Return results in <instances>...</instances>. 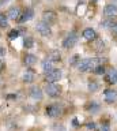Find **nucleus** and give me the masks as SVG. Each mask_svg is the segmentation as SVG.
Returning a JSON list of instances; mask_svg holds the SVG:
<instances>
[{"label": "nucleus", "instance_id": "obj_20", "mask_svg": "<svg viewBox=\"0 0 117 131\" xmlns=\"http://www.w3.org/2000/svg\"><path fill=\"white\" fill-rule=\"evenodd\" d=\"M0 27H2V29H7V27H8V15H6L4 12L0 14Z\"/></svg>", "mask_w": 117, "mask_h": 131}, {"label": "nucleus", "instance_id": "obj_29", "mask_svg": "<svg viewBox=\"0 0 117 131\" xmlns=\"http://www.w3.org/2000/svg\"><path fill=\"white\" fill-rule=\"evenodd\" d=\"M110 31L113 33V34H116V36H117V22H116V23H114V25H113V26H112Z\"/></svg>", "mask_w": 117, "mask_h": 131}, {"label": "nucleus", "instance_id": "obj_16", "mask_svg": "<svg viewBox=\"0 0 117 131\" xmlns=\"http://www.w3.org/2000/svg\"><path fill=\"white\" fill-rule=\"evenodd\" d=\"M23 82L25 83H31L34 79H35V74H34V71H31V70H27V71L23 74Z\"/></svg>", "mask_w": 117, "mask_h": 131}, {"label": "nucleus", "instance_id": "obj_2", "mask_svg": "<svg viewBox=\"0 0 117 131\" xmlns=\"http://www.w3.org/2000/svg\"><path fill=\"white\" fill-rule=\"evenodd\" d=\"M61 77H63V71L60 68H52L50 71H48L45 72V82L48 83V82H50V83H55V82H57L61 79Z\"/></svg>", "mask_w": 117, "mask_h": 131}, {"label": "nucleus", "instance_id": "obj_19", "mask_svg": "<svg viewBox=\"0 0 117 131\" xmlns=\"http://www.w3.org/2000/svg\"><path fill=\"white\" fill-rule=\"evenodd\" d=\"M87 109H88V112H91V113H98L99 109H101V105L98 104V102H95V101H91L90 104H88Z\"/></svg>", "mask_w": 117, "mask_h": 131}, {"label": "nucleus", "instance_id": "obj_25", "mask_svg": "<svg viewBox=\"0 0 117 131\" xmlns=\"http://www.w3.org/2000/svg\"><path fill=\"white\" fill-rule=\"evenodd\" d=\"M79 61H80V56L79 55H74L70 59V66H72V67H78Z\"/></svg>", "mask_w": 117, "mask_h": 131}, {"label": "nucleus", "instance_id": "obj_21", "mask_svg": "<svg viewBox=\"0 0 117 131\" xmlns=\"http://www.w3.org/2000/svg\"><path fill=\"white\" fill-rule=\"evenodd\" d=\"M23 47L27 48V49L33 48V47H34V38H33V37L26 36V37H25V40H23Z\"/></svg>", "mask_w": 117, "mask_h": 131}, {"label": "nucleus", "instance_id": "obj_22", "mask_svg": "<svg viewBox=\"0 0 117 131\" xmlns=\"http://www.w3.org/2000/svg\"><path fill=\"white\" fill-rule=\"evenodd\" d=\"M114 23H116V20H113V18H105V20H103L102 23H101V26L105 27V29H109V30H110L112 26H113Z\"/></svg>", "mask_w": 117, "mask_h": 131}, {"label": "nucleus", "instance_id": "obj_3", "mask_svg": "<svg viewBox=\"0 0 117 131\" xmlns=\"http://www.w3.org/2000/svg\"><path fill=\"white\" fill-rule=\"evenodd\" d=\"M78 40H79V36H78V33H76V31L68 33L67 37H66V38H64V41H63V47L66 48V49L74 48L75 45L78 44Z\"/></svg>", "mask_w": 117, "mask_h": 131}, {"label": "nucleus", "instance_id": "obj_27", "mask_svg": "<svg viewBox=\"0 0 117 131\" xmlns=\"http://www.w3.org/2000/svg\"><path fill=\"white\" fill-rule=\"evenodd\" d=\"M99 131H110V124H109V122H103L102 124L99 127Z\"/></svg>", "mask_w": 117, "mask_h": 131}, {"label": "nucleus", "instance_id": "obj_31", "mask_svg": "<svg viewBox=\"0 0 117 131\" xmlns=\"http://www.w3.org/2000/svg\"><path fill=\"white\" fill-rule=\"evenodd\" d=\"M7 97H8V100H15V98H17V94H15V96L14 94H8Z\"/></svg>", "mask_w": 117, "mask_h": 131}, {"label": "nucleus", "instance_id": "obj_9", "mask_svg": "<svg viewBox=\"0 0 117 131\" xmlns=\"http://www.w3.org/2000/svg\"><path fill=\"white\" fill-rule=\"evenodd\" d=\"M103 18H114L117 16V4L109 3L103 7Z\"/></svg>", "mask_w": 117, "mask_h": 131}, {"label": "nucleus", "instance_id": "obj_18", "mask_svg": "<svg viewBox=\"0 0 117 131\" xmlns=\"http://www.w3.org/2000/svg\"><path fill=\"white\" fill-rule=\"evenodd\" d=\"M48 59L52 60L53 63H57V61L61 60V53H60L59 51H52L49 55H48Z\"/></svg>", "mask_w": 117, "mask_h": 131}, {"label": "nucleus", "instance_id": "obj_28", "mask_svg": "<svg viewBox=\"0 0 117 131\" xmlns=\"http://www.w3.org/2000/svg\"><path fill=\"white\" fill-rule=\"evenodd\" d=\"M86 128H87V131H95L97 124H95L94 122H88L87 124H86Z\"/></svg>", "mask_w": 117, "mask_h": 131}, {"label": "nucleus", "instance_id": "obj_34", "mask_svg": "<svg viewBox=\"0 0 117 131\" xmlns=\"http://www.w3.org/2000/svg\"><path fill=\"white\" fill-rule=\"evenodd\" d=\"M4 3H7V0H0V4H4Z\"/></svg>", "mask_w": 117, "mask_h": 131}, {"label": "nucleus", "instance_id": "obj_30", "mask_svg": "<svg viewBox=\"0 0 117 131\" xmlns=\"http://www.w3.org/2000/svg\"><path fill=\"white\" fill-rule=\"evenodd\" d=\"M4 53H6L4 47H0V56H4Z\"/></svg>", "mask_w": 117, "mask_h": 131}, {"label": "nucleus", "instance_id": "obj_13", "mask_svg": "<svg viewBox=\"0 0 117 131\" xmlns=\"http://www.w3.org/2000/svg\"><path fill=\"white\" fill-rule=\"evenodd\" d=\"M82 37L84 40H87V41H95L97 40V33L94 29H91V27H87V29H84L83 33H82Z\"/></svg>", "mask_w": 117, "mask_h": 131}, {"label": "nucleus", "instance_id": "obj_17", "mask_svg": "<svg viewBox=\"0 0 117 131\" xmlns=\"http://www.w3.org/2000/svg\"><path fill=\"white\" fill-rule=\"evenodd\" d=\"M41 67H42V71L44 72H48V71H50L52 68H55L53 67V61L52 60H49L46 57V59H44L42 60V63H41Z\"/></svg>", "mask_w": 117, "mask_h": 131}, {"label": "nucleus", "instance_id": "obj_12", "mask_svg": "<svg viewBox=\"0 0 117 131\" xmlns=\"http://www.w3.org/2000/svg\"><path fill=\"white\" fill-rule=\"evenodd\" d=\"M56 19H57V15H56V12H55V11L46 10V11H44V12H42V20H45L46 23L53 25V23L56 22Z\"/></svg>", "mask_w": 117, "mask_h": 131}, {"label": "nucleus", "instance_id": "obj_26", "mask_svg": "<svg viewBox=\"0 0 117 131\" xmlns=\"http://www.w3.org/2000/svg\"><path fill=\"white\" fill-rule=\"evenodd\" d=\"M19 36H21V31H19L18 29H14V30H11L8 33V38L10 40H15V38H18Z\"/></svg>", "mask_w": 117, "mask_h": 131}, {"label": "nucleus", "instance_id": "obj_33", "mask_svg": "<svg viewBox=\"0 0 117 131\" xmlns=\"http://www.w3.org/2000/svg\"><path fill=\"white\" fill-rule=\"evenodd\" d=\"M76 120H78V119H74V122H72V124H74L75 127H76V126H78V122H76Z\"/></svg>", "mask_w": 117, "mask_h": 131}, {"label": "nucleus", "instance_id": "obj_23", "mask_svg": "<svg viewBox=\"0 0 117 131\" xmlns=\"http://www.w3.org/2000/svg\"><path fill=\"white\" fill-rule=\"evenodd\" d=\"M93 72H94L95 75H105V72H106V67H105L103 64H99V66H97V67L93 70Z\"/></svg>", "mask_w": 117, "mask_h": 131}, {"label": "nucleus", "instance_id": "obj_4", "mask_svg": "<svg viewBox=\"0 0 117 131\" xmlns=\"http://www.w3.org/2000/svg\"><path fill=\"white\" fill-rule=\"evenodd\" d=\"M64 113V109L60 104H50L46 106V115L49 117H60Z\"/></svg>", "mask_w": 117, "mask_h": 131}, {"label": "nucleus", "instance_id": "obj_5", "mask_svg": "<svg viewBox=\"0 0 117 131\" xmlns=\"http://www.w3.org/2000/svg\"><path fill=\"white\" fill-rule=\"evenodd\" d=\"M45 93H46L49 97L56 98V97H59L60 94H61V88H60L59 85H56V82H55V83L48 82V83L45 85Z\"/></svg>", "mask_w": 117, "mask_h": 131}, {"label": "nucleus", "instance_id": "obj_6", "mask_svg": "<svg viewBox=\"0 0 117 131\" xmlns=\"http://www.w3.org/2000/svg\"><path fill=\"white\" fill-rule=\"evenodd\" d=\"M35 29H37V31L41 34L42 37H49L52 34V27L49 23H46L45 20H40V22L37 23V26H35Z\"/></svg>", "mask_w": 117, "mask_h": 131}, {"label": "nucleus", "instance_id": "obj_11", "mask_svg": "<svg viewBox=\"0 0 117 131\" xmlns=\"http://www.w3.org/2000/svg\"><path fill=\"white\" fill-rule=\"evenodd\" d=\"M33 16H34V11L31 10V8H26L25 11L21 12V16L18 18L17 22L18 23H25V22H27V20L33 19Z\"/></svg>", "mask_w": 117, "mask_h": 131}, {"label": "nucleus", "instance_id": "obj_32", "mask_svg": "<svg viewBox=\"0 0 117 131\" xmlns=\"http://www.w3.org/2000/svg\"><path fill=\"white\" fill-rule=\"evenodd\" d=\"M3 67H4V64H3V61H2V60H0V72H2V71H3Z\"/></svg>", "mask_w": 117, "mask_h": 131}, {"label": "nucleus", "instance_id": "obj_8", "mask_svg": "<svg viewBox=\"0 0 117 131\" xmlns=\"http://www.w3.org/2000/svg\"><path fill=\"white\" fill-rule=\"evenodd\" d=\"M103 77H105V81L109 85H116L117 83V68H114V67L108 68Z\"/></svg>", "mask_w": 117, "mask_h": 131}, {"label": "nucleus", "instance_id": "obj_7", "mask_svg": "<svg viewBox=\"0 0 117 131\" xmlns=\"http://www.w3.org/2000/svg\"><path fill=\"white\" fill-rule=\"evenodd\" d=\"M103 100L106 104H114L117 101V90L109 88L103 92Z\"/></svg>", "mask_w": 117, "mask_h": 131}, {"label": "nucleus", "instance_id": "obj_10", "mask_svg": "<svg viewBox=\"0 0 117 131\" xmlns=\"http://www.w3.org/2000/svg\"><path fill=\"white\" fill-rule=\"evenodd\" d=\"M29 96H30V98H33V100H35V101H41L44 98V93H42L41 88H38V86H31L30 92H29Z\"/></svg>", "mask_w": 117, "mask_h": 131}, {"label": "nucleus", "instance_id": "obj_1", "mask_svg": "<svg viewBox=\"0 0 117 131\" xmlns=\"http://www.w3.org/2000/svg\"><path fill=\"white\" fill-rule=\"evenodd\" d=\"M105 61H106L105 57H84V59H80L78 68L80 72H90L97 66L103 64Z\"/></svg>", "mask_w": 117, "mask_h": 131}, {"label": "nucleus", "instance_id": "obj_14", "mask_svg": "<svg viewBox=\"0 0 117 131\" xmlns=\"http://www.w3.org/2000/svg\"><path fill=\"white\" fill-rule=\"evenodd\" d=\"M21 12H22V11H21V8H19V7H11L7 15H8V19L15 20V22H17L18 18L21 16Z\"/></svg>", "mask_w": 117, "mask_h": 131}, {"label": "nucleus", "instance_id": "obj_24", "mask_svg": "<svg viewBox=\"0 0 117 131\" xmlns=\"http://www.w3.org/2000/svg\"><path fill=\"white\" fill-rule=\"evenodd\" d=\"M88 90H90V92H93V93H94V92H97V90H98L99 89V83H98V82H97V81H88Z\"/></svg>", "mask_w": 117, "mask_h": 131}, {"label": "nucleus", "instance_id": "obj_15", "mask_svg": "<svg viewBox=\"0 0 117 131\" xmlns=\"http://www.w3.org/2000/svg\"><path fill=\"white\" fill-rule=\"evenodd\" d=\"M23 63H25L26 67H31V66H34L37 63V56L33 55V53H27L25 56V59H23Z\"/></svg>", "mask_w": 117, "mask_h": 131}]
</instances>
